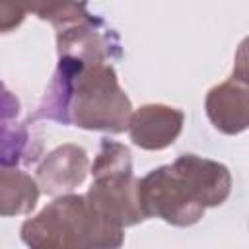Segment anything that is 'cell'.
Wrapping results in <instances>:
<instances>
[{
  "instance_id": "obj_1",
  "label": "cell",
  "mask_w": 249,
  "mask_h": 249,
  "mask_svg": "<svg viewBox=\"0 0 249 249\" xmlns=\"http://www.w3.org/2000/svg\"><path fill=\"white\" fill-rule=\"evenodd\" d=\"M21 241L33 249H99L121 247L123 228L107 222L86 195L64 193L37 216L23 222Z\"/></svg>"
},
{
  "instance_id": "obj_2",
  "label": "cell",
  "mask_w": 249,
  "mask_h": 249,
  "mask_svg": "<svg viewBox=\"0 0 249 249\" xmlns=\"http://www.w3.org/2000/svg\"><path fill=\"white\" fill-rule=\"evenodd\" d=\"M130 113L132 103L111 64H91L76 74L68 107L70 123L86 130L119 134L126 130Z\"/></svg>"
},
{
  "instance_id": "obj_3",
  "label": "cell",
  "mask_w": 249,
  "mask_h": 249,
  "mask_svg": "<svg viewBox=\"0 0 249 249\" xmlns=\"http://www.w3.org/2000/svg\"><path fill=\"white\" fill-rule=\"evenodd\" d=\"M56 31L58 56H70L84 64H101L121 54L119 37L95 16L82 0H74L53 21Z\"/></svg>"
},
{
  "instance_id": "obj_4",
  "label": "cell",
  "mask_w": 249,
  "mask_h": 249,
  "mask_svg": "<svg viewBox=\"0 0 249 249\" xmlns=\"http://www.w3.org/2000/svg\"><path fill=\"white\" fill-rule=\"evenodd\" d=\"M138 202L146 218L156 216L171 226H193L204 214L171 165H160L138 179Z\"/></svg>"
},
{
  "instance_id": "obj_5",
  "label": "cell",
  "mask_w": 249,
  "mask_h": 249,
  "mask_svg": "<svg viewBox=\"0 0 249 249\" xmlns=\"http://www.w3.org/2000/svg\"><path fill=\"white\" fill-rule=\"evenodd\" d=\"M86 198L107 222L123 230L146 220L138 202V179L132 169L93 173Z\"/></svg>"
},
{
  "instance_id": "obj_6",
  "label": "cell",
  "mask_w": 249,
  "mask_h": 249,
  "mask_svg": "<svg viewBox=\"0 0 249 249\" xmlns=\"http://www.w3.org/2000/svg\"><path fill=\"white\" fill-rule=\"evenodd\" d=\"M171 167L200 206H220L230 196L231 175L224 163L195 154H183L171 163Z\"/></svg>"
},
{
  "instance_id": "obj_7",
  "label": "cell",
  "mask_w": 249,
  "mask_h": 249,
  "mask_svg": "<svg viewBox=\"0 0 249 249\" xmlns=\"http://www.w3.org/2000/svg\"><path fill=\"white\" fill-rule=\"evenodd\" d=\"M204 109L214 124L224 134H239L249 124V86L243 62L239 72L231 74L226 82L210 88L204 99Z\"/></svg>"
},
{
  "instance_id": "obj_8",
  "label": "cell",
  "mask_w": 249,
  "mask_h": 249,
  "mask_svg": "<svg viewBox=\"0 0 249 249\" xmlns=\"http://www.w3.org/2000/svg\"><path fill=\"white\" fill-rule=\"evenodd\" d=\"M185 113L163 103H146L130 113L128 134L142 150H163L177 140L183 130Z\"/></svg>"
},
{
  "instance_id": "obj_9",
  "label": "cell",
  "mask_w": 249,
  "mask_h": 249,
  "mask_svg": "<svg viewBox=\"0 0 249 249\" xmlns=\"http://www.w3.org/2000/svg\"><path fill=\"white\" fill-rule=\"evenodd\" d=\"M89 169L88 154L82 146L62 144L49 152L37 167V185L43 193L58 196L84 183Z\"/></svg>"
},
{
  "instance_id": "obj_10",
  "label": "cell",
  "mask_w": 249,
  "mask_h": 249,
  "mask_svg": "<svg viewBox=\"0 0 249 249\" xmlns=\"http://www.w3.org/2000/svg\"><path fill=\"white\" fill-rule=\"evenodd\" d=\"M39 185L29 173L14 167H0V216L29 214L39 200Z\"/></svg>"
},
{
  "instance_id": "obj_11",
  "label": "cell",
  "mask_w": 249,
  "mask_h": 249,
  "mask_svg": "<svg viewBox=\"0 0 249 249\" xmlns=\"http://www.w3.org/2000/svg\"><path fill=\"white\" fill-rule=\"evenodd\" d=\"M39 146L33 148V138L25 124L14 121L0 123V167H14L21 161H33Z\"/></svg>"
},
{
  "instance_id": "obj_12",
  "label": "cell",
  "mask_w": 249,
  "mask_h": 249,
  "mask_svg": "<svg viewBox=\"0 0 249 249\" xmlns=\"http://www.w3.org/2000/svg\"><path fill=\"white\" fill-rule=\"evenodd\" d=\"M27 14L23 0H0V33H10L19 27Z\"/></svg>"
},
{
  "instance_id": "obj_13",
  "label": "cell",
  "mask_w": 249,
  "mask_h": 249,
  "mask_svg": "<svg viewBox=\"0 0 249 249\" xmlns=\"http://www.w3.org/2000/svg\"><path fill=\"white\" fill-rule=\"evenodd\" d=\"M27 6V12L35 14L41 19L53 21L56 16H60L74 0H23Z\"/></svg>"
},
{
  "instance_id": "obj_14",
  "label": "cell",
  "mask_w": 249,
  "mask_h": 249,
  "mask_svg": "<svg viewBox=\"0 0 249 249\" xmlns=\"http://www.w3.org/2000/svg\"><path fill=\"white\" fill-rule=\"evenodd\" d=\"M19 113V99L0 82V123L14 121Z\"/></svg>"
}]
</instances>
